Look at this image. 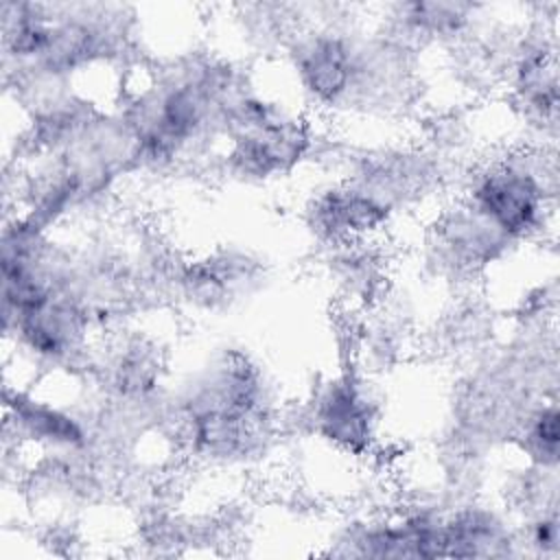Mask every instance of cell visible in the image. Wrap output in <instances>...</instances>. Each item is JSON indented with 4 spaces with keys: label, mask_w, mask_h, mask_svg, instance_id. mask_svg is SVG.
Returning a JSON list of instances; mask_svg holds the SVG:
<instances>
[{
    "label": "cell",
    "mask_w": 560,
    "mask_h": 560,
    "mask_svg": "<svg viewBox=\"0 0 560 560\" xmlns=\"http://www.w3.org/2000/svg\"><path fill=\"white\" fill-rule=\"evenodd\" d=\"M545 201V182L534 166L501 160L472 177L466 206L508 241H518L538 230Z\"/></svg>",
    "instance_id": "1"
},
{
    "label": "cell",
    "mask_w": 560,
    "mask_h": 560,
    "mask_svg": "<svg viewBox=\"0 0 560 560\" xmlns=\"http://www.w3.org/2000/svg\"><path fill=\"white\" fill-rule=\"evenodd\" d=\"M291 59L302 90L319 105L346 98L352 88H359V77L365 70L361 46L332 28L298 37Z\"/></svg>",
    "instance_id": "2"
},
{
    "label": "cell",
    "mask_w": 560,
    "mask_h": 560,
    "mask_svg": "<svg viewBox=\"0 0 560 560\" xmlns=\"http://www.w3.org/2000/svg\"><path fill=\"white\" fill-rule=\"evenodd\" d=\"M313 429L337 448L361 455L370 451L378 422L376 400L370 387L357 376L332 378L317 394L311 413Z\"/></svg>",
    "instance_id": "3"
},
{
    "label": "cell",
    "mask_w": 560,
    "mask_h": 560,
    "mask_svg": "<svg viewBox=\"0 0 560 560\" xmlns=\"http://www.w3.org/2000/svg\"><path fill=\"white\" fill-rule=\"evenodd\" d=\"M389 206L363 186H343L324 192L313 208V225L326 238L346 243L376 232L387 219Z\"/></svg>",
    "instance_id": "4"
},
{
    "label": "cell",
    "mask_w": 560,
    "mask_h": 560,
    "mask_svg": "<svg viewBox=\"0 0 560 560\" xmlns=\"http://www.w3.org/2000/svg\"><path fill=\"white\" fill-rule=\"evenodd\" d=\"M13 413L15 431L37 444L55 448H79L85 444V429L63 409L15 392L13 402L7 400Z\"/></svg>",
    "instance_id": "5"
},
{
    "label": "cell",
    "mask_w": 560,
    "mask_h": 560,
    "mask_svg": "<svg viewBox=\"0 0 560 560\" xmlns=\"http://www.w3.org/2000/svg\"><path fill=\"white\" fill-rule=\"evenodd\" d=\"M396 11L402 28L429 37H448L468 26L477 7L462 2H409L398 4Z\"/></svg>",
    "instance_id": "6"
},
{
    "label": "cell",
    "mask_w": 560,
    "mask_h": 560,
    "mask_svg": "<svg viewBox=\"0 0 560 560\" xmlns=\"http://www.w3.org/2000/svg\"><path fill=\"white\" fill-rule=\"evenodd\" d=\"M521 442H523V451L536 466H542V468L556 466L560 429H558V409L553 402L536 409L525 420Z\"/></svg>",
    "instance_id": "7"
},
{
    "label": "cell",
    "mask_w": 560,
    "mask_h": 560,
    "mask_svg": "<svg viewBox=\"0 0 560 560\" xmlns=\"http://www.w3.org/2000/svg\"><path fill=\"white\" fill-rule=\"evenodd\" d=\"M529 538H532V545L540 547L542 551L553 549L558 545V521H556V516H547V514L538 516L532 523Z\"/></svg>",
    "instance_id": "8"
}]
</instances>
